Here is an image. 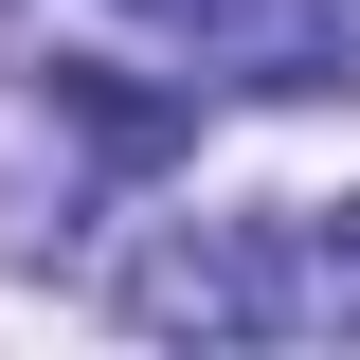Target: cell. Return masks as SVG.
Segmentation results:
<instances>
[{"label":"cell","mask_w":360,"mask_h":360,"mask_svg":"<svg viewBox=\"0 0 360 360\" xmlns=\"http://www.w3.org/2000/svg\"><path fill=\"white\" fill-rule=\"evenodd\" d=\"M127 18H162L217 90H270V108L360 90V18H342V0H127Z\"/></svg>","instance_id":"cell-2"},{"label":"cell","mask_w":360,"mask_h":360,"mask_svg":"<svg viewBox=\"0 0 360 360\" xmlns=\"http://www.w3.org/2000/svg\"><path fill=\"white\" fill-rule=\"evenodd\" d=\"M54 108L90 127V162H162V144H180V108H162V90H108L90 54H54Z\"/></svg>","instance_id":"cell-3"},{"label":"cell","mask_w":360,"mask_h":360,"mask_svg":"<svg viewBox=\"0 0 360 360\" xmlns=\"http://www.w3.org/2000/svg\"><path fill=\"white\" fill-rule=\"evenodd\" d=\"M288 307L360 342V198H307V234H288Z\"/></svg>","instance_id":"cell-4"},{"label":"cell","mask_w":360,"mask_h":360,"mask_svg":"<svg viewBox=\"0 0 360 360\" xmlns=\"http://www.w3.org/2000/svg\"><path fill=\"white\" fill-rule=\"evenodd\" d=\"M127 324L144 342H288V234L270 217H162L127 252Z\"/></svg>","instance_id":"cell-1"}]
</instances>
